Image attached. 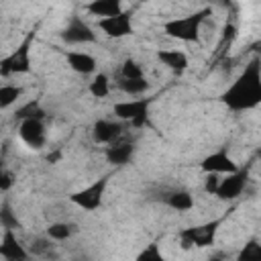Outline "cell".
Segmentation results:
<instances>
[{"label": "cell", "instance_id": "25", "mask_svg": "<svg viewBox=\"0 0 261 261\" xmlns=\"http://www.w3.org/2000/svg\"><path fill=\"white\" fill-rule=\"evenodd\" d=\"M14 118H18V120H22V118H45V112H43L39 100H33V102L24 104L22 108H18Z\"/></svg>", "mask_w": 261, "mask_h": 261}, {"label": "cell", "instance_id": "8", "mask_svg": "<svg viewBox=\"0 0 261 261\" xmlns=\"http://www.w3.org/2000/svg\"><path fill=\"white\" fill-rule=\"evenodd\" d=\"M61 41L67 45H86L96 41V33L80 14H71L65 29L61 31Z\"/></svg>", "mask_w": 261, "mask_h": 261}, {"label": "cell", "instance_id": "12", "mask_svg": "<svg viewBox=\"0 0 261 261\" xmlns=\"http://www.w3.org/2000/svg\"><path fill=\"white\" fill-rule=\"evenodd\" d=\"M122 133H124L122 120H110V118H98L90 128L92 141L98 145H108L118 137H122Z\"/></svg>", "mask_w": 261, "mask_h": 261}, {"label": "cell", "instance_id": "5", "mask_svg": "<svg viewBox=\"0 0 261 261\" xmlns=\"http://www.w3.org/2000/svg\"><path fill=\"white\" fill-rule=\"evenodd\" d=\"M226 216V214H224ZM222 218H214L210 222H204V224H196V226H188L179 232V241L186 249L190 247H198V249H204V247H212L214 241H216V234H218V226L222 224Z\"/></svg>", "mask_w": 261, "mask_h": 261}, {"label": "cell", "instance_id": "20", "mask_svg": "<svg viewBox=\"0 0 261 261\" xmlns=\"http://www.w3.org/2000/svg\"><path fill=\"white\" fill-rule=\"evenodd\" d=\"M73 232H75V224H73V222H65V220L51 222V224L47 226V237H49L51 241H67Z\"/></svg>", "mask_w": 261, "mask_h": 261}, {"label": "cell", "instance_id": "26", "mask_svg": "<svg viewBox=\"0 0 261 261\" xmlns=\"http://www.w3.org/2000/svg\"><path fill=\"white\" fill-rule=\"evenodd\" d=\"M259 255H261V245H259L257 239H251V241L241 249V253H239V261H243V259H257Z\"/></svg>", "mask_w": 261, "mask_h": 261}, {"label": "cell", "instance_id": "14", "mask_svg": "<svg viewBox=\"0 0 261 261\" xmlns=\"http://www.w3.org/2000/svg\"><path fill=\"white\" fill-rule=\"evenodd\" d=\"M239 165L234 163V159L230 157L228 149L222 147L218 151H212L210 155H206L202 161H200V169L204 173H230L234 171Z\"/></svg>", "mask_w": 261, "mask_h": 261}, {"label": "cell", "instance_id": "29", "mask_svg": "<svg viewBox=\"0 0 261 261\" xmlns=\"http://www.w3.org/2000/svg\"><path fill=\"white\" fill-rule=\"evenodd\" d=\"M14 179H12V173L6 169V161L4 157H0V192H8L12 188Z\"/></svg>", "mask_w": 261, "mask_h": 261}, {"label": "cell", "instance_id": "27", "mask_svg": "<svg viewBox=\"0 0 261 261\" xmlns=\"http://www.w3.org/2000/svg\"><path fill=\"white\" fill-rule=\"evenodd\" d=\"M51 239L47 237V239H35L33 243H31V249H29V253L31 255H51Z\"/></svg>", "mask_w": 261, "mask_h": 261}, {"label": "cell", "instance_id": "23", "mask_svg": "<svg viewBox=\"0 0 261 261\" xmlns=\"http://www.w3.org/2000/svg\"><path fill=\"white\" fill-rule=\"evenodd\" d=\"M0 226L2 228H12V230H18L22 226L20 220L16 218V212L12 210V206L8 202H4L0 206Z\"/></svg>", "mask_w": 261, "mask_h": 261}, {"label": "cell", "instance_id": "17", "mask_svg": "<svg viewBox=\"0 0 261 261\" xmlns=\"http://www.w3.org/2000/svg\"><path fill=\"white\" fill-rule=\"evenodd\" d=\"M65 61H67V65H69L75 73H80V75L96 73V67H98L96 59H94L90 53H86V51H67V53H65Z\"/></svg>", "mask_w": 261, "mask_h": 261}, {"label": "cell", "instance_id": "3", "mask_svg": "<svg viewBox=\"0 0 261 261\" xmlns=\"http://www.w3.org/2000/svg\"><path fill=\"white\" fill-rule=\"evenodd\" d=\"M35 31H31L16 49H12L8 55H4L0 59V75L2 77H10V75H18V73H29L31 71V49L35 43Z\"/></svg>", "mask_w": 261, "mask_h": 261}, {"label": "cell", "instance_id": "24", "mask_svg": "<svg viewBox=\"0 0 261 261\" xmlns=\"http://www.w3.org/2000/svg\"><path fill=\"white\" fill-rule=\"evenodd\" d=\"M120 77H126V80H135V77H145V71H143V65L133 59V57H126L120 65Z\"/></svg>", "mask_w": 261, "mask_h": 261}, {"label": "cell", "instance_id": "7", "mask_svg": "<svg viewBox=\"0 0 261 261\" xmlns=\"http://www.w3.org/2000/svg\"><path fill=\"white\" fill-rule=\"evenodd\" d=\"M247 181H249V167H237L234 171L224 173V177L218 181V188H216L214 196L224 200V202L237 200L245 192Z\"/></svg>", "mask_w": 261, "mask_h": 261}, {"label": "cell", "instance_id": "6", "mask_svg": "<svg viewBox=\"0 0 261 261\" xmlns=\"http://www.w3.org/2000/svg\"><path fill=\"white\" fill-rule=\"evenodd\" d=\"M108 181H110V175L98 177L90 186H86V188L69 194V202L75 204V206H80L82 210H88V212L98 210L102 206V202H104V192L108 188Z\"/></svg>", "mask_w": 261, "mask_h": 261}, {"label": "cell", "instance_id": "15", "mask_svg": "<svg viewBox=\"0 0 261 261\" xmlns=\"http://www.w3.org/2000/svg\"><path fill=\"white\" fill-rule=\"evenodd\" d=\"M0 257H4L8 261H24L31 257V253L24 249V245L18 241V237L12 228H4V234L0 241Z\"/></svg>", "mask_w": 261, "mask_h": 261}, {"label": "cell", "instance_id": "11", "mask_svg": "<svg viewBox=\"0 0 261 261\" xmlns=\"http://www.w3.org/2000/svg\"><path fill=\"white\" fill-rule=\"evenodd\" d=\"M151 200H157V202H161L167 208L177 210V212H188L194 208V196L184 188H165V190L153 194Z\"/></svg>", "mask_w": 261, "mask_h": 261}, {"label": "cell", "instance_id": "1", "mask_svg": "<svg viewBox=\"0 0 261 261\" xmlns=\"http://www.w3.org/2000/svg\"><path fill=\"white\" fill-rule=\"evenodd\" d=\"M218 100L232 112L253 110L261 102V65L259 57H253L239 77L218 96Z\"/></svg>", "mask_w": 261, "mask_h": 261}, {"label": "cell", "instance_id": "21", "mask_svg": "<svg viewBox=\"0 0 261 261\" xmlns=\"http://www.w3.org/2000/svg\"><path fill=\"white\" fill-rule=\"evenodd\" d=\"M22 96V88L14 86V84H4L0 86V110L10 108L12 104H16V100Z\"/></svg>", "mask_w": 261, "mask_h": 261}, {"label": "cell", "instance_id": "9", "mask_svg": "<svg viewBox=\"0 0 261 261\" xmlns=\"http://www.w3.org/2000/svg\"><path fill=\"white\" fill-rule=\"evenodd\" d=\"M98 29L110 39H122L133 35V10H120L118 14L100 18Z\"/></svg>", "mask_w": 261, "mask_h": 261}, {"label": "cell", "instance_id": "2", "mask_svg": "<svg viewBox=\"0 0 261 261\" xmlns=\"http://www.w3.org/2000/svg\"><path fill=\"white\" fill-rule=\"evenodd\" d=\"M210 8H200L188 16H175L163 22V33L184 43H200V29L210 16Z\"/></svg>", "mask_w": 261, "mask_h": 261}, {"label": "cell", "instance_id": "22", "mask_svg": "<svg viewBox=\"0 0 261 261\" xmlns=\"http://www.w3.org/2000/svg\"><path fill=\"white\" fill-rule=\"evenodd\" d=\"M88 92L94 96V98H106L110 94V80L106 73H96L88 86Z\"/></svg>", "mask_w": 261, "mask_h": 261}, {"label": "cell", "instance_id": "16", "mask_svg": "<svg viewBox=\"0 0 261 261\" xmlns=\"http://www.w3.org/2000/svg\"><path fill=\"white\" fill-rule=\"evenodd\" d=\"M157 59L161 65H165L173 73H184L190 65V57L179 49H159Z\"/></svg>", "mask_w": 261, "mask_h": 261}, {"label": "cell", "instance_id": "18", "mask_svg": "<svg viewBox=\"0 0 261 261\" xmlns=\"http://www.w3.org/2000/svg\"><path fill=\"white\" fill-rule=\"evenodd\" d=\"M86 10L94 16H112L122 10V0H90L86 4Z\"/></svg>", "mask_w": 261, "mask_h": 261}, {"label": "cell", "instance_id": "19", "mask_svg": "<svg viewBox=\"0 0 261 261\" xmlns=\"http://www.w3.org/2000/svg\"><path fill=\"white\" fill-rule=\"evenodd\" d=\"M116 86H118V90H122V92L128 94V96H141V94H145V92L149 90V82H147V77H135V80L118 77Z\"/></svg>", "mask_w": 261, "mask_h": 261}, {"label": "cell", "instance_id": "30", "mask_svg": "<svg viewBox=\"0 0 261 261\" xmlns=\"http://www.w3.org/2000/svg\"><path fill=\"white\" fill-rule=\"evenodd\" d=\"M218 181H220V177H218V173H206V181H204V192L206 194H216V188H218Z\"/></svg>", "mask_w": 261, "mask_h": 261}, {"label": "cell", "instance_id": "13", "mask_svg": "<svg viewBox=\"0 0 261 261\" xmlns=\"http://www.w3.org/2000/svg\"><path fill=\"white\" fill-rule=\"evenodd\" d=\"M135 153H137L135 141H126V139H122V137H118L116 141L108 143V147L104 149L106 161H108L110 165H116V167L130 163L133 157H135Z\"/></svg>", "mask_w": 261, "mask_h": 261}, {"label": "cell", "instance_id": "10", "mask_svg": "<svg viewBox=\"0 0 261 261\" xmlns=\"http://www.w3.org/2000/svg\"><path fill=\"white\" fill-rule=\"evenodd\" d=\"M18 137L29 149H43L47 143V128L43 118H22L18 124Z\"/></svg>", "mask_w": 261, "mask_h": 261}, {"label": "cell", "instance_id": "4", "mask_svg": "<svg viewBox=\"0 0 261 261\" xmlns=\"http://www.w3.org/2000/svg\"><path fill=\"white\" fill-rule=\"evenodd\" d=\"M155 98H133V100H122L114 104V114L118 120L128 122L133 126H145L149 124V108Z\"/></svg>", "mask_w": 261, "mask_h": 261}, {"label": "cell", "instance_id": "28", "mask_svg": "<svg viewBox=\"0 0 261 261\" xmlns=\"http://www.w3.org/2000/svg\"><path fill=\"white\" fill-rule=\"evenodd\" d=\"M137 259H139V261H161L163 255H161V251H159V245H157V243H151V245H147V247L137 255Z\"/></svg>", "mask_w": 261, "mask_h": 261}]
</instances>
